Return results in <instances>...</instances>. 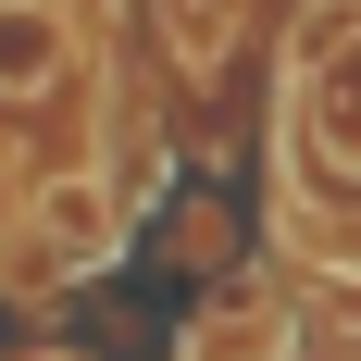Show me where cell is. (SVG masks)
<instances>
[{
  "label": "cell",
  "instance_id": "cell-7",
  "mask_svg": "<svg viewBox=\"0 0 361 361\" xmlns=\"http://www.w3.org/2000/svg\"><path fill=\"white\" fill-rule=\"evenodd\" d=\"M13 187H25V175H13V162H0V224H13Z\"/></svg>",
  "mask_w": 361,
  "mask_h": 361
},
{
  "label": "cell",
  "instance_id": "cell-1",
  "mask_svg": "<svg viewBox=\"0 0 361 361\" xmlns=\"http://www.w3.org/2000/svg\"><path fill=\"white\" fill-rule=\"evenodd\" d=\"M137 237V187L112 162H63V175H25L13 187V224H0V287L13 299H50V287H87L112 274Z\"/></svg>",
  "mask_w": 361,
  "mask_h": 361
},
{
  "label": "cell",
  "instance_id": "cell-6",
  "mask_svg": "<svg viewBox=\"0 0 361 361\" xmlns=\"http://www.w3.org/2000/svg\"><path fill=\"white\" fill-rule=\"evenodd\" d=\"M0 361H87V349H0Z\"/></svg>",
  "mask_w": 361,
  "mask_h": 361
},
{
  "label": "cell",
  "instance_id": "cell-3",
  "mask_svg": "<svg viewBox=\"0 0 361 361\" xmlns=\"http://www.w3.org/2000/svg\"><path fill=\"white\" fill-rule=\"evenodd\" d=\"M299 125H312L324 187H361V0H336L299 50Z\"/></svg>",
  "mask_w": 361,
  "mask_h": 361
},
{
  "label": "cell",
  "instance_id": "cell-4",
  "mask_svg": "<svg viewBox=\"0 0 361 361\" xmlns=\"http://www.w3.org/2000/svg\"><path fill=\"white\" fill-rule=\"evenodd\" d=\"M75 87V13L63 0H0V112H50Z\"/></svg>",
  "mask_w": 361,
  "mask_h": 361
},
{
  "label": "cell",
  "instance_id": "cell-5",
  "mask_svg": "<svg viewBox=\"0 0 361 361\" xmlns=\"http://www.w3.org/2000/svg\"><path fill=\"white\" fill-rule=\"evenodd\" d=\"M287 361H336V336H299V349H287Z\"/></svg>",
  "mask_w": 361,
  "mask_h": 361
},
{
  "label": "cell",
  "instance_id": "cell-2",
  "mask_svg": "<svg viewBox=\"0 0 361 361\" xmlns=\"http://www.w3.org/2000/svg\"><path fill=\"white\" fill-rule=\"evenodd\" d=\"M299 336H312V312L287 299V274H250V262H224L212 287H200V312L175 324V361H287Z\"/></svg>",
  "mask_w": 361,
  "mask_h": 361
}]
</instances>
